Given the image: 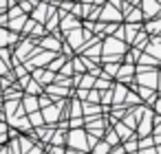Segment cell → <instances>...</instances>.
<instances>
[{"instance_id":"1","label":"cell","mask_w":161,"mask_h":154,"mask_svg":"<svg viewBox=\"0 0 161 154\" xmlns=\"http://www.w3.org/2000/svg\"><path fill=\"white\" fill-rule=\"evenodd\" d=\"M66 143H69V147H80V150H88V145H91V136H88V134H86L84 130H73V132L69 134Z\"/></svg>"},{"instance_id":"2","label":"cell","mask_w":161,"mask_h":154,"mask_svg":"<svg viewBox=\"0 0 161 154\" xmlns=\"http://www.w3.org/2000/svg\"><path fill=\"white\" fill-rule=\"evenodd\" d=\"M42 117H44L47 123H55L58 117H60V106H58V104H51V106L42 108Z\"/></svg>"},{"instance_id":"3","label":"cell","mask_w":161,"mask_h":154,"mask_svg":"<svg viewBox=\"0 0 161 154\" xmlns=\"http://www.w3.org/2000/svg\"><path fill=\"white\" fill-rule=\"evenodd\" d=\"M106 53H115V55H121L124 53V46L117 42V38H110V40H106Z\"/></svg>"},{"instance_id":"4","label":"cell","mask_w":161,"mask_h":154,"mask_svg":"<svg viewBox=\"0 0 161 154\" xmlns=\"http://www.w3.org/2000/svg\"><path fill=\"white\" fill-rule=\"evenodd\" d=\"M38 108H40V99L27 95V97H25V110H27V112H33V110H38Z\"/></svg>"},{"instance_id":"5","label":"cell","mask_w":161,"mask_h":154,"mask_svg":"<svg viewBox=\"0 0 161 154\" xmlns=\"http://www.w3.org/2000/svg\"><path fill=\"white\" fill-rule=\"evenodd\" d=\"M115 132H117L121 139H126V136L132 134V132H130V125H126V123H117V125H115Z\"/></svg>"},{"instance_id":"6","label":"cell","mask_w":161,"mask_h":154,"mask_svg":"<svg viewBox=\"0 0 161 154\" xmlns=\"http://www.w3.org/2000/svg\"><path fill=\"white\" fill-rule=\"evenodd\" d=\"M148 53H150V55L161 57V40H159V42H152V44L148 46Z\"/></svg>"},{"instance_id":"7","label":"cell","mask_w":161,"mask_h":154,"mask_svg":"<svg viewBox=\"0 0 161 154\" xmlns=\"http://www.w3.org/2000/svg\"><path fill=\"white\" fill-rule=\"evenodd\" d=\"M102 18H106V20H119V13H117L113 7H108V9H106V13L102 11Z\"/></svg>"},{"instance_id":"8","label":"cell","mask_w":161,"mask_h":154,"mask_svg":"<svg viewBox=\"0 0 161 154\" xmlns=\"http://www.w3.org/2000/svg\"><path fill=\"white\" fill-rule=\"evenodd\" d=\"M126 97V88L124 86H115V106L119 104V99H124Z\"/></svg>"},{"instance_id":"9","label":"cell","mask_w":161,"mask_h":154,"mask_svg":"<svg viewBox=\"0 0 161 154\" xmlns=\"http://www.w3.org/2000/svg\"><path fill=\"white\" fill-rule=\"evenodd\" d=\"M91 84H95V75H88V77L84 75V77H82V84H80V86L88 90V88H91Z\"/></svg>"},{"instance_id":"10","label":"cell","mask_w":161,"mask_h":154,"mask_svg":"<svg viewBox=\"0 0 161 154\" xmlns=\"http://www.w3.org/2000/svg\"><path fill=\"white\" fill-rule=\"evenodd\" d=\"M27 86H29V88H27V93H29V95H33V97H36V95H40V88H38L40 84H38V82H29Z\"/></svg>"},{"instance_id":"11","label":"cell","mask_w":161,"mask_h":154,"mask_svg":"<svg viewBox=\"0 0 161 154\" xmlns=\"http://www.w3.org/2000/svg\"><path fill=\"white\" fill-rule=\"evenodd\" d=\"M108 152H110V143H97L95 154H108Z\"/></svg>"},{"instance_id":"12","label":"cell","mask_w":161,"mask_h":154,"mask_svg":"<svg viewBox=\"0 0 161 154\" xmlns=\"http://www.w3.org/2000/svg\"><path fill=\"white\" fill-rule=\"evenodd\" d=\"M117 136H119L117 132H110V134H108V139H106V143H110V145H117V143H119V139H117Z\"/></svg>"},{"instance_id":"13","label":"cell","mask_w":161,"mask_h":154,"mask_svg":"<svg viewBox=\"0 0 161 154\" xmlns=\"http://www.w3.org/2000/svg\"><path fill=\"white\" fill-rule=\"evenodd\" d=\"M141 16H143V11H137V9H135V11L130 13L128 20H130V22H137V20H141Z\"/></svg>"},{"instance_id":"14","label":"cell","mask_w":161,"mask_h":154,"mask_svg":"<svg viewBox=\"0 0 161 154\" xmlns=\"http://www.w3.org/2000/svg\"><path fill=\"white\" fill-rule=\"evenodd\" d=\"M95 86H97L99 90H104V88H110V84H108V79H97V82H95Z\"/></svg>"},{"instance_id":"15","label":"cell","mask_w":161,"mask_h":154,"mask_svg":"<svg viewBox=\"0 0 161 154\" xmlns=\"http://www.w3.org/2000/svg\"><path fill=\"white\" fill-rule=\"evenodd\" d=\"M62 27H64V29H66V27H77V22H75L73 18H64V20H62Z\"/></svg>"},{"instance_id":"16","label":"cell","mask_w":161,"mask_h":154,"mask_svg":"<svg viewBox=\"0 0 161 154\" xmlns=\"http://www.w3.org/2000/svg\"><path fill=\"white\" fill-rule=\"evenodd\" d=\"M130 73H132V66H124V68L119 71V79H121V77H128Z\"/></svg>"},{"instance_id":"17","label":"cell","mask_w":161,"mask_h":154,"mask_svg":"<svg viewBox=\"0 0 161 154\" xmlns=\"http://www.w3.org/2000/svg\"><path fill=\"white\" fill-rule=\"evenodd\" d=\"M51 141H53V145H60V143H64V134H62V132H58Z\"/></svg>"},{"instance_id":"18","label":"cell","mask_w":161,"mask_h":154,"mask_svg":"<svg viewBox=\"0 0 161 154\" xmlns=\"http://www.w3.org/2000/svg\"><path fill=\"white\" fill-rule=\"evenodd\" d=\"M44 46H49V49H55V51L60 49V44H58L55 40H44Z\"/></svg>"},{"instance_id":"19","label":"cell","mask_w":161,"mask_h":154,"mask_svg":"<svg viewBox=\"0 0 161 154\" xmlns=\"http://www.w3.org/2000/svg\"><path fill=\"white\" fill-rule=\"evenodd\" d=\"M42 13H44V7H40V9L36 11V20H40V22H42V20H44V16H42Z\"/></svg>"},{"instance_id":"20","label":"cell","mask_w":161,"mask_h":154,"mask_svg":"<svg viewBox=\"0 0 161 154\" xmlns=\"http://www.w3.org/2000/svg\"><path fill=\"white\" fill-rule=\"evenodd\" d=\"M82 121H84V119H73V121H71V128H73V130H77V128L82 125Z\"/></svg>"},{"instance_id":"21","label":"cell","mask_w":161,"mask_h":154,"mask_svg":"<svg viewBox=\"0 0 161 154\" xmlns=\"http://www.w3.org/2000/svg\"><path fill=\"white\" fill-rule=\"evenodd\" d=\"M117 68H119V66H106V73H108V75H115Z\"/></svg>"},{"instance_id":"22","label":"cell","mask_w":161,"mask_h":154,"mask_svg":"<svg viewBox=\"0 0 161 154\" xmlns=\"http://www.w3.org/2000/svg\"><path fill=\"white\" fill-rule=\"evenodd\" d=\"M49 154H66V152H62V147H51Z\"/></svg>"},{"instance_id":"23","label":"cell","mask_w":161,"mask_h":154,"mask_svg":"<svg viewBox=\"0 0 161 154\" xmlns=\"http://www.w3.org/2000/svg\"><path fill=\"white\" fill-rule=\"evenodd\" d=\"M62 73H64V75H71V73H73V68H71V64H66V66L62 68Z\"/></svg>"},{"instance_id":"24","label":"cell","mask_w":161,"mask_h":154,"mask_svg":"<svg viewBox=\"0 0 161 154\" xmlns=\"http://www.w3.org/2000/svg\"><path fill=\"white\" fill-rule=\"evenodd\" d=\"M143 154H159V152H157V150H146Z\"/></svg>"},{"instance_id":"25","label":"cell","mask_w":161,"mask_h":154,"mask_svg":"<svg viewBox=\"0 0 161 154\" xmlns=\"http://www.w3.org/2000/svg\"><path fill=\"white\" fill-rule=\"evenodd\" d=\"M29 154H40V147H36V150H31Z\"/></svg>"},{"instance_id":"26","label":"cell","mask_w":161,"mask_h":154,"mask_svg":"<svg viewBox=\"0 0 161 154\" xmlns=\"http://www.w3.org/2000/svg\"><path fill=\"white\" fill-rule=\"evenodd\" d=\"M5 5H7V0H0V9H3Z\"/></svg>"},{"instance_id":"27","label":"cell","mask_w":161,"mask_h":154,"mask_svg":"<svg viewBox=\"0 0 161 154\" xmlns=\"http://www.w3.org/2000/svg\"><path fill=\"white\" fill-rule=\"evenodd\" d=\"M157 152H159V154H161V145H159V147H157Z\"/></svg>"}]
</instances>
